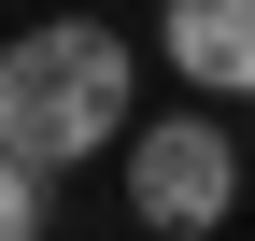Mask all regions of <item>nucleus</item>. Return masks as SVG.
<instances>
[{"mask_svg": "<svg viewBox=\"0 0 255 241\" xmlns=\"http://www.w3.org/2000/svg\"><path fill=\"white\" fill-rule=\"evenodd\" d=\"M128 128H142V57L100 14H43L0 43V156L71 170V156H128Z\"/></svg>", "mask_w": 255, "mask_h": 241, "instance_id": "f257e3e1", "label": "nucleus"}, {"mask_svg": "<svg viewBox=\"0 0 255 241\" xmlns=\"http://www.w3.org/2000/svg\"><path fill=\"white\" fill-rule=\"evenodd\" d=\"M241 170H255L241 128H213V114H156V128H128V213L170 227V241H199V227L241 213Z\"/></svg>", "mask_w": 255, "mask_h": 241, "instance_id": "f03ea898", "label": "nucleus"}, {"mask_svg": "<svg viewBox=\"0 0 255 241\" xmlns=\"http://www.w3.org/2000/svg\"><path fill=\"white\" fill-rule=\"evenodd\" d=\"M156 43H170V71H184V85L255 100V0H170V14H156Z\"/></svg>", "mask_w": 255, "mask_h": 241, "instance_id": "7ed1b4c3", "label": "nucleus"}, {"mask_svg": "<svg viewBox=\"0 0 255 241\" xmlns=\"http://www.w3.org/2000/svg\"><path fill=\"white\" fill-rule=\"evenodd\" d=\"M43 199H57V170H28V156H0V241H28V227H43Z\"/></svg>", "mask_w": 255, "mask_h": 241, "instance_id": "20e7f679", "label": "nucleus"}, {"mask_svg": "<svg viewBox=\"0 0 255 241\" xmlns=\"http://www.w3.org/2000/svg\"><path fill=\"white\" fill-rule=\"evenodd\" d=\"M241 142H255V128H241Z\"/></svg>", "mask_w": 255, "mask_h": 241, "instance_id": "39448f33", "label": "nucleus"}]
</instances>
